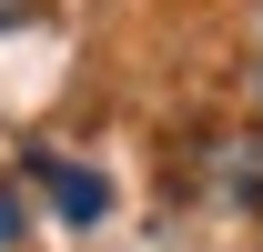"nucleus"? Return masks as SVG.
<instances>
[{"label":"nucleus","instance_id":"obj_1","mask_svg":"<svg viewBox=\"0 0 263 252\" xmlns=\"http://www.w3.org/2000/svg\"><path fill=\"white\" fill-rule=\"evenodd\" d=\"M41 182H51V202H61L71 222H101V212H111V182H101V172H71V161H41Z\"/></svg>","mask_w":263,"mask_h":252},{"label":"nucleus","instance_id":"obj_2","mask_svg":"<svg viewBox=\"0 0 263 252\" xmlns=\"http://www.w3.org/2000/svg\"><path fill=\"white\" fill-rule=\"evenodd\" d=\"M10 232H21V192H0V242H10Z\"/></svg>","mask_w":263,"mask_h":252}]
</instances>
